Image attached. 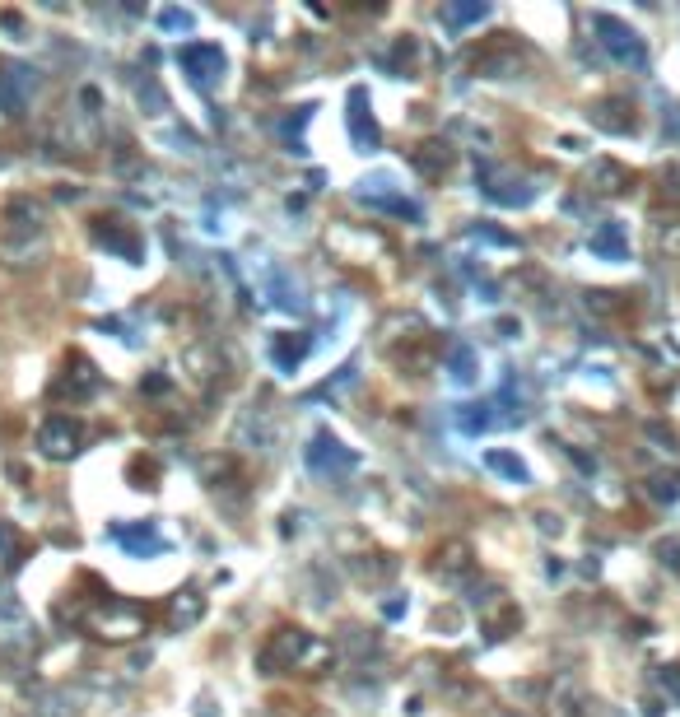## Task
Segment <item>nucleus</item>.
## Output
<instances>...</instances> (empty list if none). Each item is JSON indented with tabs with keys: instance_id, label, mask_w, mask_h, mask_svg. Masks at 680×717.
Instances as JSON below:
<instances>
[{
	"instance_id": "obj_7",
	"label": "nucleus",
	"mask_w": 680,
	"mask_h": 717,
	"mask_svg": "<svg viewBox=\"0 0 680 717\" xmlns=\"http://www.w3.org/2000/svg\"><path fill=\"white\" fill-rule=\"evenodd\" d=\"M410 168L420 177H429V182H438L452 168V145L448 140H424L420 149H410Z\"/></svg>"
},
{
	"instance_id": "obj_10",
	"label": "nucleus",
	"mask_w": 680,
	"mask_h": 717,
	"mask_svg": "<svg viewBox=\"0 0 680 717\" xmlns=\"http://www.w3.org/2000/svg\"><path fill=\"white\" fill-rule=\"evenodd\" d=\"M308 457H313L317 471H327V466H354L350 452H345V447H340L336 438H327V433H322V438L313 443V452H308Z\"/></svg>"
},
{
	"instance_id": "obj_18",
	"label": "nucleus",
	"mask_w": 680,
	"mask_h": 717,
	"mask_svg": "<svg viewBox=\"0 0 680 717\" xmlns=\"http://www.w3.org/2000/svg\"><path fill=\"white\" fill-rule=\"evenodd\" d=\"M657 555H662V564H667L671 573H680V541H662L657 545Z\"/></svg>"
},
{
	"instance_id": "obj_8",
	"label": "nucleus",
	"mask_w": 680,
	"mask_h": 717,
	"mask_svg": "<svg viewBox=\"0 0 680 717\" xmlns=\"http://www.w3.org/2000/svg\"><path fill=\"white\" fill-rule=\"evenodd\" d=\"M434 573L438 578H466V573H471V545L466 541H443L434 550Z\"/></svg>"
},
{
	"instance_id": "obj_15",
	"label": "nucleus",
	"mask_w": 680,
	"mask_h": 717,
	"mask_svg": "<svg viewBox=\"0 0 680 717\" xmlns=\"http://www.w3.org/2000/svg\"><path fill=\"white\" fill-rule=\"evenodd\" d=\"M653 499H676L680 494V471H671V475H653Z\"/></svg>"
},
{
	"instance_id": "obj_14",
	"label": "nucleus",
	"mask_w": 680,
	"mask_h": 717,
	"mask_svg": "<svg viewBox=\"0 0 680 717\" xmlns=\"http://www.w3.org/2000/svg\"><path fill=\"white\" fill-rule=\"evenodd\" d=\"M592 247H597V252H611V257H625V238H620V229H601L597 238H592Z\"/></svg>"
},
{
	"instance_id": "obj_9",
	"label": "nucleus",
	"mask_w": 680,
	"mask_h": 717,
	"mask_svg": "<svg viewBox=\"0 0 680 717\" xmlns=\"http://www.w3.org/2000/svg\"><path fill=\"white\" fill-rule=\"evenodd\" d=\"M396 364L406 368V373H415V378H424L429 368H434V359H438V340H429V336H415L406 345V350H396L392 354Z\"/></svg>"
},
{
	"instance_id": "obj_13",
	"label": "nucleus",
	"mask_w": 680,
	"mask_h": 717,
	"mask_svg": "<svg viewBox=\"0 0 680 717\" xmlns=\"http://www.w3.org/2000/svg\"><path fill=\"white\" fill-rule=\"evenodd\" d=\"M490 471H499V475H508V480H527V466H522V461L517 457H508V452H490Z\"/></svg>"
},
{
	"instance_id": "obj_6",
	"label": "nucleus",
	"mask_w": 680,
	"mask_h": 717,
	"mask_svg": "<svg viewBox=\"0 0 680 717\" xmlns=\"http://www.w3.org/2000/svg\"><path fill=\"white\" fill-rule=\"evenodd\" d=\"M94 387H98L94 364H89L84 354H70V359H66V378L56 382V396H70V401H84V396H94Z\"/></svg>"
},
{
	"instance_id": "obj_4",
	"label": "nucleus",
	"mask_w": 680,
	"mask_h": 717,
	"mask_svg": "<svg viewBox=\"0 0 680 717\" xmlns=\"http://www.w3.org/2000/svg\"><path fill=\"white\" fill-rule=\"evenodd\" d=\"M177 61H182V70H187L201 89H210V84L224 75V52H219V47H210V42H187V47L177 52Z\"/></svg>"
},
{
	"instance_id": "obj_5",
	"label": "nucleus",
	"mask_w": 680,
	"mask_h": 717,
	"mask_svg": "<svg viewBox=\"0 0 680 717\" xmlns=\"http://www.w3.org/2000/svg\"><path fill=\"white\" fill-rule=\"evenodd\" d=\"M98 629V638H131L140 634V624H145V615H140L136 606H122V601H112L108 596V610L98 615V620H89Z\"/></svg>"
},
{
	"instance_id": "obj_3",
	"label": "nucleus",
	"mask_w": 680,
	"mask_h": 717,
	"mask_svg": "<svg viewBox=\"0 0 680 717\" xmlns=\"http://www.w3.org/2000/svg\"><path fill=\"white\" fill-rule=\"evenodd\" d=\"M80 443H84V424L70 420V415H52V420L38 429V447H42V452H47L52 461L75 457V452H80Z\"/></svg>"
},
{
	"instance_id": "obj_2",
	"label": "nucleus",
	"mask_w": 680,
	"mask_h": 717,
	"mask_svg": "<svg viewBox=\"0 0 680 717\" xmlns=\"http://www.w3.org/2000/svg\"><path fill=\"white\" fill-rule=\"evenodd\" d=\"M597 33H601V47H606L615 61H625V66H643V61H648L643 38L634 28L620 24V19H611V14H597Z\"/></svg>"
},
{
	"instance_id": "obj_11",
	"label": "nucleus",
	"mask_w": 680,
	"mask_h": 717,
	"mask_svg": "<svg viewBox=\"0 0 680 717\" xmlns=\"http://www.w3.org/2000/svg\"><path fill=\"white\" fill-rule=\"evenodd\" d=\"M98 238L108 247H117V252H126V257H136V233L126 229L122 219H98Z\"/></svg>"
},
{
	"instance_id": "obj_1",
	"label": "nucleus",
	"mask_w": 680,
	"mask_h": 717,
	"mask_svg": "<svg viewBox=\"0 0 680 717\" xmlns=\"http://www.w3.org/2000/svg\"><path fill=\"white\" fill-rule=\"evenodd\" d=\"M322 662H327V648H322V643H313V634L289 629V624L271 629V634H266V643H261V652H257V666L266 671V676H285V671H317Z\"/></svg>"
},
{
	"instance_id": "obj_12",
	"label": "nucleus",
	"mask_w": 680,
	"mask_h": 717,
	"mask_svg": "<svg viewBox=\"0 0 680 717\" xmlns=\"http://www.w3.org/2000/svg\"><path fill=\"white\" fill-rule=\"evenodd\" d=\"M201 610H205V601L196 592H177L173 606H168V620L173 624H196L201 620Z\"/></svg>"
},
{
	"instance_id": "obj_16",
	"label": "nucleus",
	"mask_w": 680,
	"mask_h": 717,
	"mask_svg": "<svg viewBox=\"0 0 680 717\" xmlns=\"http://www.w3.org/2000/svg\"><path fill=\"white\" fill-rule=\"evenodd\" d=\"M443 19L448 24H471V19H485V5H452Z\"/></svg>"
},
{
	"instance_id": "obj_17",
	"label": "nucleus",
	"mask_w": 680,
	"mask_h": 717,
	"mask_svg": "<svg viewBox=\"0 0 680 717\" xmlns=\"http://www.w3.org/2000/svg\"><path fill=\"white\" fill-rule=\"evenodd\" d=\"M303 350H308V340H294V345H289V340H280V345H275V359H280V364H299Z\"/></svg>"
},
{
	"instance_id": "obj_19",
	"label": "nucleus",
	"mask_w": 680,
	"mask_h": 717,
	"mask_svg": "<svg viewBox=\"0 0 680 717\" xmlns=\"http://www.w3.org/2000/svg\"><path fill=\"white\" fill-rule=\"evenodd\" d=\"M164 28H191V19H187V14H177V10H168L164 14Z\"/></svg>"
}]
</instances>
